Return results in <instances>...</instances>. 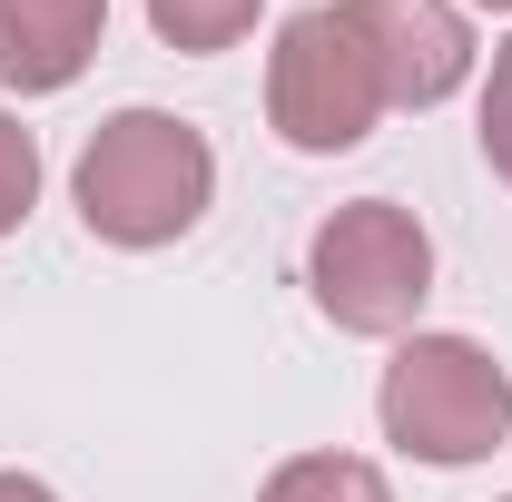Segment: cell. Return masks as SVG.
<instances>
[{
  "label": "cell",
  "instance_id": "1",
  "mask_svg": "<svg viewBox=\"0 0 512 502\" xmlns=\"http://www.w3.org/2000/svg\"><path fill=\"white\" fill-rule=\"evenodd\" d=\"M69 197H79V227L99 247H128V256L178 247L217 197V148L178 109H119V119L89 128V148L69 168Z\"/></svg>",
  "mask_w": 512,
  "mask_h": 502
},
{
  "label": "cell",
  "instance_id": "2",
  "mask_svg": "<svg viewBox=\"0 0 512 502\" xmlns=\"http://www.w3.org/2000/svg\"><path fill=\"white\" fill-rule=\"evenodd\" d=\"M375 424L394 453H414V463H483V453H503L512 443V375L493 365V345H473V335H404L394 345V365L375 384Z\"/></svg>",
  "mask_w": 512,
  "mask_h": 502
},
{
  "label": "cell",
  "instance_id": "3",
  "mask_svg": "<svg viewBox=\"0 0 512 502\" xmlns=\"http://www.w3.org/2000/svg\"><path fill=\"white\" fill-rule=\"evenodd\" d=\"M306 296L335 335H414V315L434 296V237L414 207L394 197H345L306 237Z\"/></svg>",
  "mask_w": 512,
  "mask_h": 502
},
{
  "label": "cell",
  "instance_id": "4",
  "mask_svg": "<svg viewBox=\"0 0 512 502\" xmlns=\"http://www.w3.org/2000/svg\"><path fill=\"white\" fill-rule=\"evenodd\" d=\"M375 119H384V79H375L365 30L345 20V0L296 10L266 50V128L296 158H345L375 138Z\"/></svg>",
  "mask_w": 512,
  "mask_h": 502
},
{
  "label": "cell",
  "instance_id": "5",
  "mask_svg": "<svg viewBox=\"0 0 512 502\" xmlns=\"http://www.w3.org/2000/svg\"><path fill=\"white\" fill-rule=\"evenodd\" d=\"M384 79V109H444L473 79V20L453 0H345Z\"/></svg>",
  "mask_w": 512,
  "mask_h": 502
},
{
  "label": "cell",
  "instance_id": "6",
  "mask_svg": "<svg viewBox=\"0 0 512 502\" xmlns=\"http://www.w3.org/2000/svg\"><path fill=\"white\" fill-rule=\"evenodd\" d=\"M109 0H0V89L50 99L99 60Z\"/></svg>",
  "mask_w": 512,
  "mask_h": 502
},
{
  "label": "cell",
  "instance_id": "7",
  "mask_svg": "<svg viewBox=\"0 0 512 502\" xmlns=\"http://www.w3.org/2000/svg\"><path fill=\"white\" fill-rule=\"evenodd\" d=\"M256 502H394V483H384L365 453H286L256 483Z\"/></svg>",
  "mask_w": 512,
  "mask_h": 502
},
{
  "label": "cell",
  "instance_id": "8",
  "mask_svg": "<svg viewBox=\"0 0 512 502\" xmlns=\"http://www.w3.org/2000/svg\"><path fill=\"white\" fill-rule=\"evenodd\" d=\"M256 10H266V0H148V30H158V50H178V60H217V50H237L256 30Z\"/></svg>",
  "mask_w": 512,
  "mask_h": 502
},
{
  "label": "cell",
  "instance_id": "9",
  "mask_svg": "<svg viewBox=\"0 0 512 502\" xmlns=\"http://www.w3.org/2000/svg\"><path fill=\"white\" fill-rule=\"evenodd\" d=\"M30 207H40V138L0 109V237H20Z\"/></svg>",
  "mask_w": 512,
  "mask_h": 502
},
{
  "label": "cell",
  "instance_id": "10",
  "mask_svg": "<svg viewBox=\"0 0 512 502\" xmlns=\"http://www.w3.org/2000/svg\"><path fill=\"white\" fill-rule=\"evenodd\" d=\"M483 158H493V178L512 188V40L493 50V79H483Z\"/></svg>",
  "mask_w": 512,
  "mask_h": 502
},
{
  "label": "cell",
  "instance_id": "11",
  "mask_svg": "<svg viewBox=\"0 0 512 502\" xmlns=\"http://www.w3.org/2000/svg\"><path fill=\"white\" fill-rule=\"evenodd\" d=\"M0 502H60V493H50L40 473H0Z\"/></svg>",
  "mask_w": 512,
  "mask_h": 502
},
{
  "label": "cell",
  "instance_id": "12",
  "mask_svg": "<svg viewBox=\"0 0 512 502\" xmlns=\"http://www.w3.org/2000/svg\"><path fill=\"white\" fill-rule=\"evenodd\" d=\"M473 10H512V0H473Z\"/></svg>",
  "mask_w": 512,
  "mask_h": 502
},
{
  "label": "cell",
  "instance_id": "13",
  "mask_svg": "<svg viewBox=\"0 0 512 502\" xmlns=\"http://www.w3.org/2000/svg\"><path fill=\"white\" fill-rule=\"evenodd\" d=\"M503 502H512V493H503Z\"/></svg>",
  "mask_w": 512,
  "mask_h": 502
}]
</instances>
